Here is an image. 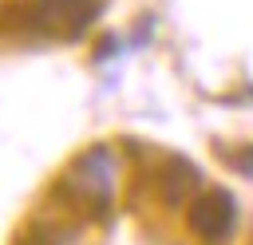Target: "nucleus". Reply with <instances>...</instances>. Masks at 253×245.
Listing matches in <instances>:
<instances>
[{"mask_svg": "<svg viewBox=\"0 0 253 245\" xmlns=\"http://www.w3.org/2000/svg\"><path fill=\"white\" fill-rule=\"evenodd\" d=\"M99 8V0H36V24L59 40H79Z\"/></svg>", "mask_w": 253, "mask_h": 245, "instance_id": "1", "label": "nucleus"}, {"mask_svg": "<svg viewBox=\"0 0 253 245\" xmlns=\"http://www.w3.org/2000/svg\"><path fill=\"white\" fill-rule=\"evenodd\" d=\"M67 182L95 205H107L111 202V186H115V162H111V150L107 146H91L87 154L75 158Z\"/></svg>", "mask_w": 253, "mask_h": 245, "instance_id": "2", "label": "nucleus"}, {"mask_svg": "<svg viewBox=\"0 0 253 245\" xmlns=\"http://www.w3.org/2000/svg\"><path fill=\"white\" fill-rule=\"evenodd\" d=\"M233 221H237V205L225 190H206L190 205V229L206 241H221L233 229Z\"/></svg>", "mask_w": 253, "mask_h": 245, "instance_id": "3", "label": "nucleus"}, {"mask_svg": "<svg viewBox=\"0 0 253 245\" xmlns=\"http://www.w3.org/2000/svg\"><path fill=\"white\" fill-rule=\"evenodd\" d=\"M162 198L170 202V205H178L186 194H194L198 190V170L186 162V158H170L166 162V170H162Z\"/></svg>", "mask_w": 253, "mask_h": 245, "instance_id": "4", "label": "nucleus"}, {"mask_svg": "<svg viewBox=\"0 0 253 245\" xmlns=\"http://www.w3.org/2000/svg\"><path fill=\"white\" fill-rule=\"evenodd\" d=\"M119 47V36H103L99 47H95V59H111V51Z\"/></svg>", "mask_w": 253, "mask_h": 245, "instance_id": "5", "label": "nucleus"}, {"mask_svg": "<svg viewBox=\"0 0 253 245\" xmlns=\"http://www.w3.org/2000/svg\"><path fill=\"white\" fill-rule=\"evenodd\" d=\"M233 166H237L245 178H253V146H245V154H237V158H233Z\"/></svg>", "mask_w": 253, "mask_h": 245, "instance_id": "6", "label": "nucleus"}, {"mask_svg": "<svg viewBox=\"0 0 253 245\" xmlns=\"http://www.w3.org/2000/svg\"><path fill=\"white\" fill-rule=\"evenodd\" d=\"M249 95H253V87H249Z\"/></svg>", "mask_w": 253, "mask_h": 245, "instance_id": "7", "label": "nucleus"}]
</instances>
